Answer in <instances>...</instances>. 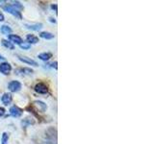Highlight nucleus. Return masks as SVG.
<instances>
[{"instance_id":"f257e3e1","label":"nucleus","mask_w":154,"mask_h":144,"mask_svg":"<svg viewBox=\"0 0 154 144\" xmlns=\"http://www.w3.org/2000/svg\"><path fill=\"white\" fill-rule=\"evenodd\" d=\"M45 136H46V140H49V141H52L57 143V130L50 127L45 131Z\"/></svg>"},{"instance_id":"f03ea898","label":"nucleus","mask_w":154,"mask_h":144,"mask_svg":"<svg viewBox=\"0 0 154 144\" xmlns=\"http://www.w3.org/2000/svg\"><path fill=\"white\" fill-rule=\"evenodd\" d=\"M3 10H4L5 12H7V13L13 14L14 16H16L19 19H21V17H22L21 16V13L19 12V11L17 10L16 8H14V7L11 4H7L6 6H3Z\"/></svg>"},{"instance_id":"7ed1b4c3","label":"nucleus","mask_w":154,"mask_h":144,"mask_svg":"<svg viewBox=\"0 0 154 144\" xmlns=\"http://www.w3.org/2000/svg\"><path fill=\"white\" fill-rule=\"evenodd\" d=\"M22 88V85H21L20 82L18 81H11L9 84H8V88L11 92H18Z\"/></svg>"},{"instance_id":"20e7f679","label":"nucleus","mask_w":154,"mask_h":144,"mask_svg":"<svg viewBox=\"0 0 154 144\" xmlns=\"http://www.w3.org/2000/svg\"><path fill=\"white\" fill-rule=\"evenodd\" d=\"M34 89L39 94H46V93L48 92V86L45 84H43V83H38V84L35 86Z\"/></svg>"},{"instance_id":"39448f33","label":"nucleus","mask_w":154,"mask_h":144,"mask_svg":"<svg viewBox=\"0 0 154 144\" xmlns=\"http://www.w3.org/2000/svg\"><path fill=\"white\" fill-rule=\"evenodd\" d=\"M12 71V66L9 63H0V73L4 74V75H8L10 74V72Z\"/></svg>"},{"instance_id":"423d86ee","label":"nucleus","mask_w":154,"mask_h":144,"mask_svg":"<svg viewBox=\"0 0 154 144\" xmlns=\"http://www.w3.org/2000/svg\"><path fill=\"white\" fill-rule=\"evenodd\" d=\"M18 57V60L20 61V62H22L23 63H27L29 66H38V63H37L36 61L32 60L31 58H28V57H25V56H20V55H17Z\"/></svg>"},{"instance_id":"0eeeda50","label":"nucleus","mask_w":154,"mask_h":144,"mask_svg":"<svg viewBox=\"0 0 154 144\" xmlns=\"http://www.w3.org/2000/svg\"><path fill=\"white\" fill-rule=\"evenodd\" d=\"M33 69H31V68H28V67H19L17 68V69H16V71H14V73H16L17 75H20V76H23V75H30L33 73Z\"/></svg>"},{"instance_id":"6e6552de","label":"nucleus","mask_w":154,"mask_h":144,"mask_svg":"<svg viewBox=\"0 0 154 144\" xmlns=\"http://www.w3.org/2000/svg\"><path fill=\"white\" fill-rule=\"evenodd\" d=\"M10 114L13 117H19L22 114V110L20 108H18L17 106H13L10 109Z\"/></svg>"},{"instance_id":"1a4fd4ad","label":"nucleus","mask_w":154,"mask_h":144,"mask_svg":"<svg viewBox=\"0 0 154 144\" xmlns=\"http://www.w3.org/2000/svg\"><path fill=\"white\" fill-rule=\"evenodd\" d=\"M9 39H10V41L13 43H16V44H18V45H20L21 43L23 42L22 41V38H21L19 36H17V35H14V34H11L9 35Z\"/></svg>"},{"instance_id":"9d476101","label":"nucleus","mask_w":154,"mask_h":144,"mask_svg":"<svg viewBox=\"0 0 154 144\" xmlns=\"http://www.w3.org/2000/svg\"><path fill=\"white\" fill-rule=\"evenodd\" d=\"M1 101H2V103L4 104V105H9V104H11V102L13 101V96L11 93H8V92H6L4 93V94L2 95L1 97Z\"/></svg>"},{"instance_id":"9b49d317","label":"nucleus","mask_w":154,"mask_h":144,"mask_svg":"<svg viewBox=\"0 0 154 144\" xmlns=\"http://www.w3.org/2000/svg\"><path fill=\"white\" fill-rule=\"evenodd\" d=\"M42 23H36V24H25V27L32 31H39L42 28Z\"/></svg>"},{"instance_id":"f8f14e48","label":"nucleus","mask_w":154,"mask_h":144,"mask_svg":"<svg viewBox=\"0 0 154 144\" xmlns=\"http://www.w3.org/2000/svg\"><path fill=\"white\" fill-rule=\"evenodd\" d=\"M26 41H27V43H29V44H36V43L39 42V38L36 37V36L34 35H27L26 36Z\"/></svg>"},{"instance_id":"ddd939ff","label":"nucleus","mask_w":154,"mask_h":144,"mask_svg":"<svg viewBox=\"0 0 154 144\" xmlns=\"http://www.w3.org/2000/svg\"><path fill=\"white\" fill-rule=\"evenodd\" d=\"M38 58L40 60L46 62V61L50 60V58H52V54H51V53H46V52L41 53V54H39V55H38Z\"/></svg>"},{"instance_id":"4468645a","label":"nucleus","mask_w":154,"mask_h":144,"mask_svg":"<svg viewBox=\"0 0 154 144\" xmlns=\"http://www.w3.org/2000/svg\"><path fill=\"white\" fill-rule=\"evenodd\" d=\"M1 43H2V45L4 46V47L8 48L10 50H14V45L10 41H8V39H2Z\"/></svg>"},{"instance_id":"2eb2a0df","label":"nucleus","mask_w":154,"mask_h":144,"mask_svg":"<svg viewBox=\"0 0 154 144\" xmlns=\"http://www.w3.org/2000/svg\"><path fill=\"white\" fill-rule=\"evenodd\" d=\"M34 104L40 108V110H41L42 111V113H43V111H45V110H46V109H47L46 104H45V103H43L42 101L37 100V101H35V102H34Z\"/></svg>"},{"instance_id":"dca6fc26","label":"nucleus","mask_w":154,"mask_h":144,"mask_svg":"<svg viewBox=\"0 0 154 144\" xmlns=\"http://www.w3.org/2000/svg\"><path fill=\"white\" fill-rule=\"evenodd\" d=\"M40 37L45 39H52L54 38L55 36L52 33H50V32H42V33L40 34Z\"/></svg>"},{"instance_id":"f3484780","label":"nucleus","mask_w":154,"mask_h":144,"mask_svg":"<svg viewBox=\"0 0 154 144\" xmlns=\"http://www.w3.org/2000/svg\"><path fill=\"white\" fill-rule=\"evenodd\" d=\"M0 31H1L2 34L9 35V34L12 33V28H11L10 26H8V25H2L1 28H0Z\"/></svg>"},{"instance_id":"a211bd4d","label":"nucleus","mask_w":154,"mask_h":144,"mask_svg":"<svg viewBox=\"0 0 154 144\" xmlns=\"http://www.w3.org/2000/svg\"><path fill=\"white\" fill-rule=\"evenodd\" d=\"M35 123V121L32 119V118H25V119L22 120V122H21V124H22L23 127H27V126L29 125H33Z\"/></svg>"},{"instance_id":"6ab92c4d","label":"nucleus","mask_w":154,"mask_h":144,"mask_svg":"<svg viewBox=\"0 0 154 144\" xmlns=\"http://www.w3.org/2000/svg\"><path fill=\"white\" fill-rule=\"evenodd\" d=\"M9 138L10 135L8 133H3L2 134V138H1V144H8V141H9Z\"/></svg>"},{"instance_id":"aec40b11","label":"nucleus","mask_w":154,"mask_h":144,"mask_svg":"<svg viewBox=\"0 0 154 144\" xmlns=\"http://www.w3.org/2000/svg\"><path fill=\"white\" fill-rule=\"evenodd\" d=\"M12 5L14 8H16L17 10H18V11H21V10H23V6L21 5V3L20 2H18V1H13L12 2Z\"/></svg>"},{"instance_id":"412c9836","label":"nucleus","mask_w":154,"mask_h":144,"mask_svg":"<svg viewBox=\"0 0 154 144\" xmlns=\"http://www.w3.org/2000/svg\"><path fill=\"white\" fill-rule=\"evenodd\" d=\"M19 46H20V48L23 49V50H28V49H30V47H31V45L29 44V43H24V42L21 43Z\"/></svg>"},{"instance_id":"4be33fe9","label":"nucleus","mask_w":154,"mask_h":144,"mask_svg":"<svg viewBox=\"0 0 154 144\" xmlns=\"http://www.w3.org/2000/svg\"><path fill=\"white\" fill-rule=\"evenodd\" d=\"M5 109H4V108H1V107H0V117H2L3 116V115H4L5 114Z\"/></svg>"},{"instance_id":"5701e85b","label":"nucleus","mask_w":154,"mask_h":144,"mask_svg":"<svg viewBox=\"0 0 154 144\" xmlns=\"http://www.w3.org/2000/svg\"><path fill=\"white\" fill-rule=\"evenodd\" d=\"M5 20V16L2 13H0V21H4Z\"/></svg>"},{"instance_id":"b1692460","label":"nucleus","mask_w":154,"mask_h":144,"mask_svg":"<svg viewBox=\"0 0 154 144\" xmlns=\"http://www.w3.org/2000/svg\"><path fill=\"white\" fill-rule=\"evenodd\" d=\"M42 144H57V143L52 142V141H49V140H45V141H43Z\"/></svg>"},{"instance_id":"393cba45","label":"nucleus","mask_w":154,"mask_h":144,"mask_svg":"<svg viewBox=\"0 0 154 144\" xmlns=\"http://www.w3.org/2000/svg\"><path fill=\"white\" fill-rule=\"evenodd\" d=\"M51 67H54L55 68V69H57V62H54V63H51Z\"/></svg>"},{"instance_id":"a878e982","label":"nucleus","mask_w":154,"mask_h":144,"mask_svg":"<svg viewBox=\"0 0 154 144\" xmlns=\"http://www.w3.org/2000/svg\"><path fill=\"white\" fill-rule=\"evenodd\" d=\"M51 8H52L53 10L55 9V11H56V13H57V5H56V4H55V5H52V6H51Z\"/></svg>"},{"instance_id":"bb28decb","label":"nucleus","mask_w":154,"mask_h":144,"mask_svg":"<svg viewBox=\"0 0 154 144\" xmlns=\"http://www.w3.org/2000/svg\"><path fill=\"white\" fill-rule=\"evenodd\" d=\"M50 19V21H51V22H54V23H55V22H56V20H55V19H52V17H50V19Z\"/></svg>"},{"instance_id":"cd10ccee","label":"nucleus","mask_w":154,"mask_h":144,"mask_svg":"<svg viewBox=\"0 0 154 144\" xmlns=\"http://www.w3.org/2000/svg\"><path fill=\"white\" fill-rule=\"evenodd\" d=\"M0 60H5V58L3 57L2 55H0Z\"/></svg>"}]
</instances>
